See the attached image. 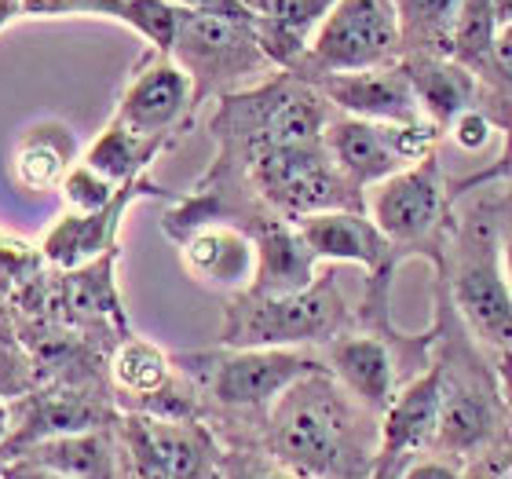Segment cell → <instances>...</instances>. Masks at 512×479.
<instances>
[{"label":"cell","instance_id":"cb8c5ba5","mask_svg":"<svg viewBox=\"0 0 512 479\" xmlns=\"http://www.w3.org/2000/svg\"><path fill=\"white\" fill-rule=\"evenodd\" d=\"M169 359L147 341H136V337H125L121 348L110 359V377L121 392L128 395H165L169 392Z\"/></svg>","mask_w":512,"mask_h":479},{"label":"cell","instance_id":"7c38bea8","mask_svg":"<svg viewBox=\"0 0 512 479\" xmlns=\"http://www.w3.org/2000/svg\"><path fill=\"white\" fill-rule=\"evenodd\" d=\"M150 191H158V187H150L147 180H132L107 209L88 216L66 213L63 220H55L41 242L44 264L55 271H77V267L96 264L99 256H107L114 249V231H118V220L125 216L128 202Z\"/></svg>","mask_w":512,"mask_h":479},{"label":"cell","instance_id":"d590c367","mask_svg":"<svg viewBox=\"0 0 512 479\" xmlns=\"http://www.w3.org/2000/svg\"><path fill=\"white\" fill-rule=\"evenodd\" d=\"M8 432H11V414H8V403H4V406H0V447H4Z\"/></svg>","mask_w":512,"mask_h":479},{"label":"cell","instance_id":"8d00e7d4","mask_svg":"<svg viewBox=\"0 0 512 479\" xmlns=\"http://www.w3.org/2000/svg\"><path fill=\"white\" fill-rule=\"evenodd\" d=\"M494 8H498V22H512V0H494Z\"/></svg>","mask_w":512,"mask_h":479},{"label":"cell","instance_id":"d4e9b609","mask_svg":"<svg viewBox=\"0 0 512 479\" xmlns=\"http://www.w3.org/2000/svg\"><path fill=\"white\" fill-rule=\"evenodd\" d=\"M498 30H502V22H498L494 0H465L458 11V22H454L450 59L461 66H469L472 74H476V70H487Z\"/></svg>","mask_w":512,"mask_h":479},{"label":"cell","instance_id":"d6a6232c","mask_svg":"<svg viewBox=\"0 0 512 479\" xmlns=\"http://www.w3.org/2000/svg\"><path fill=\"white\" fill-rule=\"evenodd\" d=\"M0 472H4V479H66L48 469H37L30 461H8V465H0Z\"/></svg>","mask_w":512,"mask_h":479},{"label":"cell","instance_id":"30bf717a","mask_svg":"<svg viewBox=\"0 0 512 479\" xmlns=\"http://www.w3.org/2000/svg\"><path fill=\"white\" fill-rule=\"evenodd\" d=\"M326 103L344 110L348 118L384 121V125H425L417 92L410 85L403 63L381 66V70H359V74H322L311 77Z\"/></svg>","mask_w":512,"mask_h":479},{"label":"cell","instance_id":"ba28073f","mask_svg":"<svg viewBox=\"0 0 512 479\" xmlns=\"http://www.w3.org/2000/svg\"><path fill=\"white\" fill-rule=\"evenodd\" d=\"M198 107L194 81L172 55H161L150 48L143 63L136 66L132 81L121 92V103L114 110V121L128 128L139 139H161L169 143L176 128L187 125Z\"/></svg>","mask_w":512,"mask_h":479},{"label":"cell","instance_id":"44dd1931","mask_svg":"<svg viewBox=\"0 0 512 479\" xmlns=\"http://www.w3.org/2000/svg\"><path fill=\"white\" fill-rule=\"evenodd\" d=\"M403 55H450L454 22L465 0H392Z\"/></svg>","mask_w":512,"mask_h":479},{"label":"cell","instance_id":"4dcf8cb0","mask_svg":"<svg viewBox=\"0 0 512 479\" xmlns=\"http://www.w3.org/2000/svg\"><path fill=\"white\" fill-rule=\"evenodd\" d=\"M483 74H494L498 81H505L512 88V22H505L502 30H498V37H494L491 63H487Z\"/></svg>","mask_w":512,"mask_h":479},{"label":"cell","instance_id":"74e56055","mask_svg":"<svg viewBox=\"0 0 512 479\" xmlns=\"http://www.w3.org/2000/svg\"><path fill=\"white\" fill-rule=\"evenodd\" d=\"M502 253H505V271H509V278H512V231H509V235H505Z\"/></svg>","mask_w":512,"mask_h":479},{"label":"cell","instance_id":"ffe728a7","mask_svg":"<svg viewBox=\"0 0 512 479\" xmlns=\"http://www.w3.org/2000/svg\"><path fill=\"white\" fill-rule=\"evenodd\" d=\"M15 461H30L37 469H48L66 479H118V458L107 436L99 432H77V436L44 439L37 447L22 450Z\"/></svg>","mask_w":512,"mask_h":479},{"label":"cell","instance_id":"8fae6325","mask_svg":"<svg viewBox=\"0 0 512 479\" xmlns=\"http://www.w3.org/2000/svg\"><path fill=\"white\" fill-rule=\"evenodd\" d=\"M443 209V183L432 154L414 161L410 169L395 172L374 194V224L392 242H414L425 238Z\"/></svg>","mask_w":512,"mask_h":479},{"label":"cell","instance_id":"e575fe53","mask_svg":"<svg viewBox=\"0 0 512 479\" xmlns=\"http://www.w3.org/2000/svg\"><path fill=\"white\" fill-rule=\"evenodd\" d=\"M406 479H458V476L447 469H439V465H421V469H414Z\"/></svg>","mask_w":512,"mask_h":479},{"label":"cell","instance_id":"2e32d148","mask_svg":"<svg viewBox=\"0 0 512 479\" xmlns=\"http://www.w3.org/2000/svg\"><path fill=\"white\" fill-rule=\"evenodd\" d=\"M180 4L172 0H26V15L55 19V15H103L118 19L143 37L154 52L169 55L180 26Z\"/></svg>","mask_w":512,"mask_h":479},{"label":"cell","instance_id":"f1b7e54d","mask_svg":"<svg viewBox=\"0 0 512 479\" xmlns=\"http://www.w3.org/2000/svg\"><path fill=\"white\" fill-rule=\"evenodd\" d=\"M439 428L450 447H472L487 428V410L472 392H454L439 403Z\"/></svg>","mask_w":512,"mask_h":479},{"label":"cell","instance_id":"5b68a950","mask_svg":"<svg viewBox=\"0 0 512 479\" xmlns=\"http://www.w3.org/2000/svg\"><path fill=\"white\" fill-rule=\"evenodd\" d=\"M169 55L191 74L198 103L209 92H227L242 85L246 77L271 70V59L256 41L253 22L224 19L209 11H180V26H176Z\"/></svg>","mask_w":512,"mask_h":479},{"label":"cell","instance_id":"836d02e7","mask_svg":"<svg viewBox=\"0 0 512 479\" xmlns=\"http://www.w3.org/2000/svg\"><path fill=\"white\" fill-rule=\"evenodd\" d=\"M15 19H26V0H0V30Z\"/></svg>","mask_w":512,"mask_h":479},{"label":"cell","instance_id":"ab89813d","mask_svg":"<svg viewBox=\"0 0 512 479\" xmlns=\"http://www.w3.org/2000/svg\"><path fill=\"white\" fill-rule=\"evenodd\" d=\"M509 384H512V370H509Z\"/></svg>","mask_w":512,"mask_h":479},{"label":"cell","instance_id":"3957f363","mask_svg":"<svg viewBox=\"0 0 512 479\" xmlns=\"http://www.w3.org/2000/svg\"><path fill=\"white\" fill-rule=\"evenodd\" d=\"M256 194L275 209L282 220H304L333 209H355V183L337 169L333 154L322 143L304 147L260 150L246 161Z\"/></svg>","mask_w":512,"mask_h":479},{"label":"cell","instance_id":"484cf974","mask_svg":"<svg viewBox=\"0 0 512 479\" xmlns=\"http://www.w3.org/2000/svg\"><path fill=\"white\" fill-rule=\"evenodd\" d=\"M436 421H439V377L432 373L425 381H417L414 388L395 403L392 417H388V447L417 443Z\"/></svg>","mask_w":512,"mask_h":479},{"label":"cell","instance_id":"7402d4cb","mask_svg":"<svg viewBox=\"0 0 512 479\" xmlns=\"http://www.w3.org/2000/svg\"><path fill=\"white\" fill-rule=\"evenodd\" d=\"M169 143H161V139H139L132 136L128 128H121L118 121H110L103 128V136L85 150V165L99 172V176H107L114 187H128L132 180H139V172L147 169L150 161L158 158V150H165Z\"/></svg>","mask_w":512,"mask_h":479},{"label":"cell","instance_id":"f35d334b","mask_svg":"<svg viewBox=\"0 0 512 479\" xmlns=\"http://www.w3.org/2000/svg\"><path fill=\"white\" fill-rule=\"evenodd\" d=\"M0 406H4V395H0Z\"/></svg>","mask_w":512,"mask_h":479},{"label":"cell","instance_id":"5bb4252c","mask_svg":"<svg viewBox=\"0 0 512 479\" xmlns=\"http://www.w3.org/2000/svg\"><path fill=\"white\" fill-rule=\"evenodd\" d=\"M183 267L191 271L198 282L213 289H235L246 293L256 282V242L249 231H238L231 224H205L194 227L191 235L180 242Z\"/></svg>","mask_w":512,"mask_h":479},{"label":"cell","instance_id":"e0dca14e","mask_svg":"<svg viewBox=\"0 0 512 479\" xmlns=\"http://www.w3.org/2000/svg\"><path fill=\"white\" fill-rule=\"evenodd\" d=\"M297 235L304 238L315 260H344V264L377 267L388 253V238L377 231L374 220L355 209H333L297 220Z\"/></svg>","mask_w":512,"mask_h":479},{"label":"cell","instance_id":"9c48e42d","mask_svg":"<svg viewBox=\"0 0 512 479\" xmlns=\"http://www.w3.org/2000/svg\"><path fill=\"white\" fill-rule=\"evenodd\" d=\"M8 414L11 432L0 447V465L15 461L22 450L37 447L44 439L96 432V425L103 421V406L88 392H77L70 384H37L33 392L8 403Z\"/></svg>","mask_w":512,"mask_h":479},{"label":"cell","instance_id":"4fadbf2b","mask_svg":"<svg viewBox=\"0 0 512 479\" xmlns=\"http://www.w3.org/2000/svg\"><path fill=\"white\" fill-rule=\"evenodd\" d=\"M253 15V33L271 66L297 74L308 44L337 0H242Z\"/></svg>","mask_w":512,"mask_h":479},{"label":"cell","instance_id":"60d3db41","mask_svg":"<svg viewBox=\"0 0 512 479\" xmlns=\"http://www.w3.org/2000/svg\"><path fill=\"white\" fill-rule=\"evenodd\" d=\"M0 479H4V472H0Z\"/></svg>","mask_w":512,"mask_h":479},{"label":"cell","instance_id":"6da1fadb","mask_svg":"<svg viewBox=\"0 0 512 479\" xmlns=\"http://www.w3.org/2000/svg\"><path fill=\"white\" fill-rule=\"evenodd\" d=\"M348 322L344 300L330 278H315L300 293H238L227 304L224 344L227 348H297V344L330 341Z\"/></svg>","mask_w":512,"mask_h":479},{"label":"cell","instance_id":"ac0fdd59","mask_svg":"<svg viewBox=\"0 0 512 479\" xmlns=\"http://www.w3.org/2000/svg\"><path fill=\"white\" fill-rule=\"evenodd\" d=\"M399 63L410 74L428 125H454L465 110H472L476 74L469 66L454 63L450 55H403Z\"/></svg>","mask_w":512,"mask_h":479},{"label":"cell","instance_id":"8992f818","mask_svg":"<svg viewBox=\"0 0 512 479\" xmlns=\"http://www.w3.org/2000/svg\"><path fill=\"white\" fill-rule=\"evenodd\" d=\"M194 362H202L198 373L209 381V392L238 410L275 403L297 381L326 370L297 348H231L227 355H198Z\"/></svg>","mask_w":512,"mask_h":479},{"label":"cell","instance_id":"277c9868","mask_svg":"<svg viewBox=\"0 0 512 479\" xmlns=\"http://www.w3.org/2000/svg\"><path fill=\"white\" fill-rule=\"evenodd\" d=\"M403 55L399 19L392 0H337L308 44L297 77L311 81L322 74H359L395 66Z\"/></svg>","mask_w":512,"mask_h":479},{"label":"cell","instance_id":"603a6c76","mask_svg":"<svg viewBox=\"0 0 512 479\" xmlns=\"http://www.w3.org/2000/svg\"><path fill=\"white\" fill-rule=\"evenodd\" d=\"M333 370L363 395L366 403L384 406L392 388V362L377 337H344L333 344Z\"/></svg>","mask_w":512,"mask_h":479},{"label":"cell","instance_id":"d6986e66","mask_svg":"<svg viewBox=\"0 0 512 479\" xmlns=\"http://www.w3.org/2000/svg\"><path fill=\"white\" fill-rule=\"evenodd\" d=\"M77 165L74 132L63 121H41L22 132L11 169L26 191H59L66 172Z\"/></svg>","mask_w":512,"mask_h":479},{"label":"cell","instance_id":"1f68e13d","mask_svg":"<svg viewBox=\"0 0 512 479\" xmlns=\"http://www.w3.org/2000/svg\"><path fill=\"white\" fill-rule=\"evenodd\" d=\"M227 479H289V476L267 469V465H256V461H231Z\"/></svg>","mask_w":512,"mask_h":479},{"label":"cell","instance_id":"f546056e","mask_svg":"<svg viewBox=\"0 0 512 479\" xmlns=\"http://www.w3.org/2000/svg\"><path fill=\"white\" fill-rule=\"evenodd\" d=\"M454 139H458L465 150H480L487 139H491V121L476 114V110H465L458 121H454Z\"/></svg>","mask_w":512,"mask_h":479},{"label":"cell","instance_id":"9a60e30c","mask_svg":"<svg viewBox=\"0 0 512 479\" xmlns=\"http://www.w3.org/2000/svg\"><path fill=\"white\" fill-rule=\"evenodd\" d=\"M454 297L480 337L494 344H512V293L494 267L491 242H476L469 260L461 264L454 278Z\"/></svg>","mask_w":512,"mask_h":479},{"label":"cell","instance_id":"4316f807","mask_svg":"<svg viewBox=\"0 0 512 479\" xmlns=\"http://www.w3.org/2000/svg\"><path fill=\"white\" fill-rule=\"evenodd\" d=\"M33 388H37V366H33L26 344L19 341L15 326L0 315V395H4V403H15L19 395L33 392Z\"/></svg>","mask_w":512,"mask_h":479},{"label":"cell","instance_id":"52a82bcc","mask_svg":"<svg viewBox=\"0 0 512 479\" xmlns=\"http://www.w3.org/2000/svg\"><path fill=\"white\" fill-rule=\"evenodd\" d=\"M428 147H432L428 125H384L344 114L326 128V150L355 187L392 180L395 172H403L406 161L425 158Z\"/></svg>","mask_w":512,"mask_h":479},{"label":"cell","instance_id":"83f0119b","mask_svg":"<svg viewBox=\"0 0 512 479\" xmlns=\"http://www.w3.org/2000/svg\"><path fill=\"white\" fill-rule=\"evenodd\" d=\"M121 191H125V187H114L107 176H99V172L92 169V165H85L81 158H77L74 169L66 172L63 187H59L66 213H77V216H88V213L107 209V205L114 202Z\"/></svg>","mask_w":512,"mask_h":479},{"label":"cell","instance_id":"7a4b0ae2","mask_svg":"<svg viewBox=\"0 0 512 479\" xmlns=\"http://www.w3.org/2000/svg\"><path fill=\"white\" fill-rule=\"evenodd\" d=\"M348 406L326 370L297 381L275 399L271 439L278 458L304 476H333L348 458Z\"/></svg>","mask_w":512,"mask_h":479}]
</instances>
